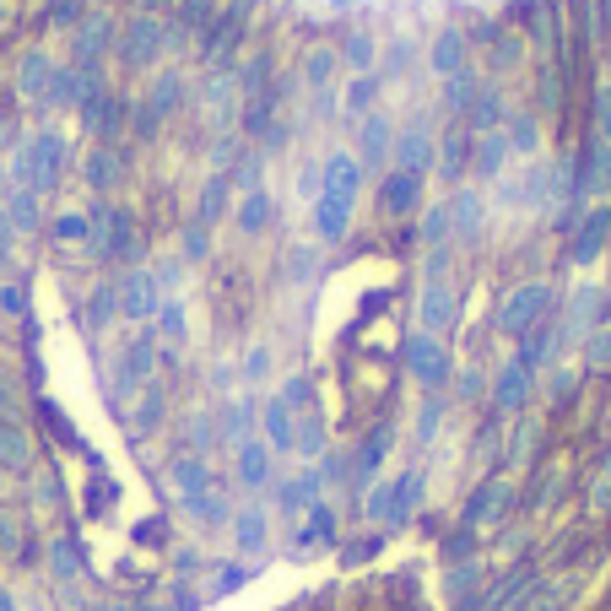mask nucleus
<instances>
[{
	"label": "nucleus",
	"instance_id": "obj_10",
	"mask_svg": "<svg viewBox=\"0 0 611 611\" xmlns=\"http://www.w3.org/2000/svg\"><path fill=\"white\" fill-rule=\"evenodd\" d=\"M503 146H509L503 136H482V141H476V174H493V168L503 163Z\"/></svg>",
	"mask_w": 611,
	"mask_h": 611
},
{
	"label": "nucleus",
	"instance_id": "obj_2",
	"mask_svg": "<svg viewBox=\"0 0 611 611\" xmlns=\"http://www.w3.org/2000/svg\"><path fill=\"white\" fill-rule=\"evenodd\" d=\"M163 28H157L152 17H136V28L125 33V49H119V55H125V65H152L157 60V44H163Z\"/></svg>",
	"mask_w": 611,
	"mask_h": 611
},
{
	"label": "nucleus",
	"instance_id": "obj_5",
	"mask_svg": "<svg viewBox=\"0 0 611 611\" xmlns=\"http://www.w3.org/2000/svg\"><path fill=\"white\" fill-rule=\"evenodd\" d=\"M384 141H390V119L368 114L363 119V157H368V163H379V157H384Z\"/></svg>",
	"mask_w": 611,
	"mask_h": 611
},
{
	"label": "nucleus",
	"instance_id": "obj_12",
	"mask_svg": "<svg viewBox=\"0 0 611 611\" xmlns=\"http://www.w3.org/2000/svg\"><path fill=\"white\" fill-rule=\"evenodd\" d=\"M509 136L520 141L514 152H536V114H509Z\"/></svg>",
	"mask_w": 611,
	"mask_h": 611
},
{
	"label": "nucleus",
	"instance_id": "obj_1",
	"mask_svg": "<svg viewBox=\"0 0 611 611\" xmlns=\"http://www.w3.org/2000/svg\"><path fill=\"white\" fill-rule=\"evenodd\" d=\"M466 55H471V44H466V33H460V28H444V33L433 38V71H438V76H460V71H471Z\"/></svg>",
	"mask_w": 611,
	"mask_h": 611
},
{
	"label": "nucleus",
	"instance_id": "obj_8",
	"mask_svg": "<svg viewBox=\"0 0 611 611\" xmlns=\"http://www.w3.org/2000/svg\"><path fill=\"white\" fill-rule=\"evenodd\" d=\"M374 98H379V76H357V82L347 87V109L352 114H368V109H374Z\"/></svg>",
	"mask_w": 611,
	"mask_h": 611
},
{
	"label": "nucleus",
	"instance_id": "obj_9",
	"mask_svg": "<svg viewBox=\"0 0 611 611\" xmlns=\"http://www.w3.org/2000/svg\"><path fill=\"white\" fill-rule=\"evenodd\" d=\"M498 119H503V98L493 87H482V92H476V109H471V125L482 130V125H498Z\"/></svg>",
	"mask_w": 611,
	"mask_h": 611
},
{
	"label": "nucleus",
	"instance_id": "obj_4",
	"mask_svg": "<svg viewBox=\"0 0 611 611\" xmlns=\"http://www.w3.org/2000/svg\"><path fill=\"white\" fill-rule=\"evenodd\" d=\"M109 38H114V22L98 11V22H87V28L76 33V49H82V60H87V55H98V49H109Z\"/></svg>",
	"mask_w": 611,
	"mask_h": 611
},
{
	"label": "nucleus",
	"instance_id": "obj_11",
	"mask_svg": "<svg viewBox=\"0 0 611 611\" xmlns=\"http://www.w3.org/2000/svg\"><path fill=\"white\" fill-rule=\"evenodd\" d=\"M330 60H336V49H314V55H303V82H330Z\"/></svg>",
	"mask_w": 611,
	"mask_h": 611
},
{
	"label": "nucleus",
	"instance_id": "obj_3",
	"mask_svg": "<svg viewBox=\"0 0 611 611\" xmlns=\"http://www.w3.org/2000/svg\"><path fill=\"white\" fill-rule=\"evenodd\" d=\"M395 146H401V174H417V168L428 163V146H433L428 141V125H406Z\"/></svg>",
	"mask_w": 611,
	"mask_h": 611
},
{
	"label": "nucleus",
	"instance_id": "obj_6",
	"mask_svg": "<svg viewBox=\"0 0 611 611\" xmlns=\"http://www.w3.org/2000/svg\"><path fill=\"white\" fill-rule=\"evenodd\" d=\"M411 201H417V174H390L384 179V206L390 211H406Z\"/></svg>",
	"mask_w": 611,
	"mask_h": 611
},
{
	"label": "nucleus",
	"instance_id": "obj_7",
	"mask_svg": "<svg viewBox=\"0 0 611 611\" xmlns=\"http://www.w3.org/2000/svg\"><path fill=\"white\" fill-rule=\"evenodd\" d=\"M341 55H347L352 71H368V65H374V38H368V33H347V38H341Z\"/></svg>",
	"mask_w": 611,
	"mask_h": 611
}]
</instances>
